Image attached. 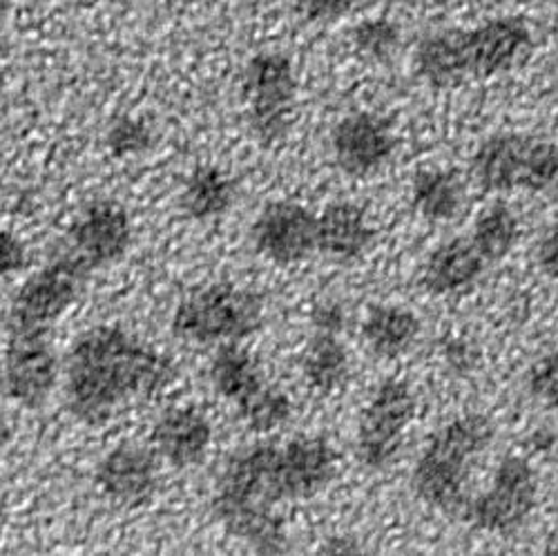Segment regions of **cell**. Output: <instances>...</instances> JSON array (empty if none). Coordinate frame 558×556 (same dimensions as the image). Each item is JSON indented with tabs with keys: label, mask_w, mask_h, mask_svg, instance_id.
I'll list each match as a JSON object with an SVG mask.
<instances>
[{
	"label": "cell",
	"mask_w": 558,
	"mask_h": 556,
	"mask_svg": "<svg viewBox=\"0 0 558 556\" xmlns=\"http://www.w3.org/2000/svg\"><path fill=\"white\" fill-rule=\"evenodd\" d=\"M338 474L329 440L298 436L287 445L255 443L238 449L221 468L213 512L217 521L259 554L289 552L277 505L313 498Z\"/></svg>",
	"instance_id": "1"
},
{
	"label": "cell",
	"mask_w": 558,
	"mask_h": 556,
	"mask_svg": "<svg viewBox=\"0 0 558 556\" xmlns=\"http://www.w3.org/2000/svg\"><path fill=\"white\" fill-rule=\"evenodd\" d=\"M177 376L170 358L121 327H92L68 355V402L78 421L99 425L128 400L150 396Z\"/></svg>",
	"instance_id": "2"
},
{
	"label": "cell",
	"mask_w": 558,
	"mask_h": 556,
	"mask_svg": "<svg viewBox=\"0 0 558 556\" xmlns=\"http://www.w3.org/2000/svg\"><path fill=\"white\" fill-rule=\"evenodd\" d=\"M534 52V34L521 16H496L476 27H447L415 45L413 65L434 89L494 78L517 70Z\"/></svg>",
	"instance_id": "3"
},
{
	"label": "cell",
	"mask_w": 558,
	"mask_h": 556,
	"mask_svg": "<svg viewBox=\"0 0 558 556\" xmlns=\"http://www.w3.org/2000/svg\"><path fill=\"white\" fill-rule=\"evenodd\" d=\"M494 425L483 413H468L438 430L417 458L411 487L415 496L449 517L468 515L464 481L472 462L492 445Z\"/></svg>",
	"instance_id": "4"
},
{
	"label": "cell",
	"mask_w": 558,
	"mask_h": 556,
	"mask_svg": "<svg viewBox=\"0 0 558 556\" xmlns=\"http://www.w3.org/2000/svg\"><path fill=\"white\" fill-rule=\"evenodd\" d=\"M472 172L485 193L558 191V144L543 136L498 132L478 146Z\"/></svg>",
	"instance_id": "5"
},
{
	"label": "cell",
	"mask_w": 558,
	"mask_h": 556,
	"mask_svg": "<svg viewBox=\"0 0 558 556\" xmlns=\"http://www.w3.org/2000/svg\"><path fill=\"white\" fill-rule=\"evenodd\" d=\"M264 300L232 285H210L183 295L172 315L174 336L199 342H240L264 327Z\"/></svg>",
	"instance_id": "6"
},
{
	"label": "cell",
	"mask_w": 558,
	"mask_h": 556,
	"mask_svg": "<svg viewBox=\"0 0 558 556\" xmlns=\"http://www.w3.org/2000/svg\"><path fill=\"white\" fill-rule=\"evenodd\" d=\"M248 125L264 146L282 142L293 125L298 76L293 61L277 50L251 57L242 74Z\"/></svg>",
	"instance_id": "7"
},
{
	"label": "cell",
	"mask_w": 558,
	"mask_h": 556,
	"mask_svg": "<svg viewBox=\"0 0 558 556\" xmlns=\"http://www.w3.org/2000/svg\"><path fill=\"white\" fill-rule=\"evenodd\" d=\"M89 270L78 255L70 253L29 277L8 311L10 338L48 336L54 322L78 300Z\"/></svg>",
	"instance_id": "8"
},
{
	"label": "cell",
	"mask_w": 558,
	"mask_h": 556,
	"mask_svg": "<svg viewBox=\"0 0 558 556\" xmlns=\"http://www.w3.org/2000/svg\"><path fill=\"white\" fill-rule=\"evenodd\" d=\"M538 496V476L525 458L507 456L485 494L468 505V519L485 532H509L525 523Z\"/></svg>",
	"instance_id": "9"
},
{
	"label": "cell",
	"mask_w": 558,
	"mask_h": 556,
	"mask_svg": "<svg viewBox=\"0 0 558 556\" xmlns=\"http://www.w3.org/2000/svg\"><path fill=\"white\" fill-rule=\"evenodd\" d=\"M415 409L417 402L407 383L391 378L378 387L357 430V458L368 470H383L396 456Z\"/></svg>",
	"instance_id": "10"
},
{
	"label": "cell",
	"mask_w": 558,
	"mask_h": 556,
	"mask_svg": "<svg viewBox=\"0 0 558 556\" xmlns=\"http://www.w3.org/2000/svg\"><path fill=\"white\" fill-rule=\"evenodd\" d=\"M251 240L272 264L304 262L317 251V217L295 202H270L257 215Z\"/></svg>",
	"instance_id": "11"
},
{
	"label": "cell",
	"mask_w": 558,
	"mask_h": 556,
	"mask_svg": "<svg viewBox=\"0 0 558 556\" xmlns=\"http://www.w3.org/2000/svg\"><path fill=\"white\" fill-rule=\"evenodd\" d=\"M398 138L391 121L374 112H353L331 130V153L349 177H366L380 170L396 153Z\"/></svg>",
	"instance_id": "12"
},
{
	"label": "cell",
	"mask_w": 558,
	"mask_h": 556,
	"mask_svg": "<svg viewBox=\"0 0 558 556\" xmlns=\"http://www.w3.org/2000/svg\"><path fill=\"white\" fill-rule=\"evenodd\" d=\"M59 376L57 353L48 336H14L0 371V389L3 394L27 407H40L50 398Z\"/></svg>",
	"instance_id": "13"
},
{
	"label": "cell",
	"mask_w": 558,
	"mask_h": 556,
	"mask_svg": "<svg viewBox=\"0 0 558 556\" xmlns=\"http://www.w3.org/2000/svg\"><path fill=\"white\" fill-rule=\"evenodd\" d=\"M72 253L92 270L119 262L132 242L128 210L114 200H97L81 210L70 228Z\"/></svg>",
	"instance_id": "14"
},
{
	"label": "cell",
	"mask_w": 558,
	"mask_h": 556,
	"mask_svg": "<svg viewBox=\"0 0 558 556\" xmlns=\"http://www.w3.org/2000/svg\"><path fill=\"white\" fill-rule=\"evenodd\" d=\"M97 483L106 496L123 505L148 500L159 485V466L150 449L125 443L110 449L97 468Z\"/></svg>",
	"instance_id": "15"
},
{
	"label": "cell",
	"mask_w": 558,
	"mask_h": 556,
	"mask_svg": "<svg viewBox=\"0 0 558 556\" xmlns=\"http://www.w3.org/2000/svg\"><path fill=\"white\" fill-rule=\"evenodd\" d=\"M213 440V427L195 407L166 409L155 427L153 443L172 468H193L204 460Z\"/></svg>",
	"instance_id": "16"
},
{
	"label": "cell",
	"mask_w": 558,
	"mask_h": 556,
	"mask_svg": "<svg viewBox=\"0 0 558 556\" xmlns=\"http://www.w3.org/2000/svg\"><path fill=\"white\" fill-rule=\"evenodd\" d=\"M376 230L364 210L351 202H336L317 217V251L336 262H353L374 244Z\"/></svg>",
	"instance_id": "17"
},
{
	"label": "cell",
	"mask_w": 558,
	"mask_h": 556,
	"mask_svg": "<svg viewBox=\"0 0 558 556\" xmlns=\"http://www.w3.org/2000/svg\"><path fill=\"white\" fill-rule=\"evenodd\" d=\"M487 266V259L481 255L472 238H456L440 244L429 255L423 285L434 295L456 293L472 287Z\"/></svg>",
	"instance_id": "18"
},
{
	"label": "cell",
	"mask_w": 558,
	"mask_h": 556,
	"mask_svg": "<svg viewBox=\"0 0 558 556\" xmlns=\"http://www.w3.org/2000/svg\"><path fill=\"white\" fill-rule=\"evenodd\" d=\"M235 195V181L221 168L199 166L185 179L179 197V208L193 221H210L221 217L232 206Z\"/></svg>",
	"instance_id": "19"
},
{
	"label": "cell",
	"mask_w": 558,
	"mask_h": 556,
	"mask_svg": "<svg viewBox=\"0 0 558 556\" xmlns=\"http://www.w3.org/2000/svg\"><path fill=\"white\" fill-rule=\"evenodd\" d=\"M413 208L429 221H451L464 208L460 177L442 168H421L413 174Z\"/></svg>",
	"instance_id": "20"
},
{
	"label": "cell",
	"mask_w": 558,
	"mask_h": 556,
	"mask_svg": "<svg viewBox=\"0 0 558 556\" xmlns=\"http://www.w3.org/2000/svg\"><path fill=\"white\" fill-rule=\"evenodd\" d=\"M210 380L219 396L235 407L255 394L266 380L255 355L238 342H223L210 362Z\"/></svg>",
	"instance_id": "21"
},
{
	"label": "cell",
	"mask_w": 558,
	"mask_h": 556,
	"mask_svg": "<svg viewBox=\"0 0 558 556\" xmlns=\"http://www.w3.org/2000/svg\"><path fill=\"white\" fill-rule=\"evenodd\" d=\"M417 334H421V319L407 309L389 304L371 306L362 324V336L366 345L383 358H396L404 353L415 342Z\"/></svg>",
	"instance_id": "22"
},
{
	"label": "cell",
	"mask_w": 558,
	"mask_h": 556,
	"mask_svg": "<svg viewBox=\"0 0 558 556\" xmlns=\"http://www.w3.org/2000/svg\"><path fill=\"white\" fill-rule=\"evenodd\" d=\"M302 371L306 383L313 389L322 394L336 391L349 376L347 347L338 340L336 334L315 331V336L306 345Z\"/></svg>",
	"instance_id": "23"
},
{
	"label": "cell",
	"mask_w": 558,
	"mask_h": 556,
	"mask_svg": "<svg viewBox=\"0 0 558 556\" xmlns=\"http://www.w3.org/2000/svg\"><path fill=\"white\" fill-rule=\"evenodd\" d=\"M519 235L521 226L517 215L502 204H496L478 217L474 233L470 238L481 251V255L487 259V264H496L514 249Z\"/></svg>",
	"instance_id": "24"
},
{
	"label": "cell",
	"mask_w": 558,
	"mask_h": 556,
	"mask_svg": "<svg viewBox=\"0 0 558 556\" xmlns=\"http://www.w3.org/2000/svg\"><path fill=\"white\" fill-rule=\"evenodd\" d=\"M238 413L248 425V430L257 434H268L287 425L293 413V404L284 391L264 383L255 394L238 404Z\"/></svg>",
	"instance_id": "25"
},
{
	"label": "cell",
	"mask_w": 558,
	"mask_h": 556,
	"mask_svg": "<svg viewBox=\"0 0 558 556\" xmlns=\"http://www.w3.org/2000/svg\"><path fill=\"white\" fill-rule=\"evenodd\" d=\"M400 25L391 19H366L353 27L351 40L353 48L360 57L374 61V63H387L393 59V55L400 48Z\"/></svg>",
	"instance_id": "26"
},
{
	"label": "cell",
	"mask_w": 558,
	"mask_h": 556,
	"mask_svg": "<svg viewBox=\"0 0 558 556\" xmlns=\"http://www.w3.org/2000/svg\"><path fill=\"white\" fill-rule=\"evenodd\" d=\"M155 130L144 117L121 114L106 130V148L117 159L138 157L153 148Z\"/></svg>",
	"instance_id": "27"
},
{
	"label": "cell",
	"mask_w": 558,
	"mask_h": 556,
	"mask_svg": "<svg viewBox=\"0 0 558 556\" xmlns=\"http://www.w3.org/2000/svg\"><path fill=\"white\" fill-rule=\"evenodd\" d=\"M527 389L547 409L558 413V351L538 358L527 371Z\"/></svg>",
	"instance_id": "28"
},
{
	"label": "cell",
	"mask_w": 558,
	"mask_h": 556,
	"mask_svg": "<svg viewBox=\"0 0 558 556\" xmlns=\"http://www.w3.org/2000/svg\"><path fill=\"white\" fill-rule=\"evenodd\" d=\"M355 0H295V10L304 23L329 25L344 19Z\"/></svg>",
	"instance_id": "29"
},
{
	"label": "cell",
	"mask_w": 558,
	"mask_h": 556,
	"mask_svg": "<svg viewBox=\"0 0 558 556\" xmlns=\"http://www.w3.org/2000/svg\"><path fill=\"white\" fill-rule=\"evenodd\" d=\"M311 324L322 334H340L347 324V311L338 300H322L311 311Z\"/></svg>",
	"instance_id": "30"
},
{
	"label": "cell",
	"mask_w": 558,
	"mask_h": 556,
	"mask_svg": "<svg viewBox=\"0 0 558 556\" xmlns=\"http://www.w3.org/2000/svg\"><path fill=\"white\" fill-rule=\"evenodd\" d=\"M27 264V253L23 242L8 233V230H0V280H5V277L21 273Z\"/></svg>",
	"instance_id": "31"
},
{
	"label": "cell",
	"mask_w": 558,
	"mask_h": 556,
	"mask_svg": "<svg viewBox=\"0 0 558 556\" xmlns=\"http://www.w3.org/2000/svg\"><path fill=\"white\" fill-rule=\"evenodd\" d=\"M536 262L549 280L558 282V223L549 226L538 240Z\"/></svg>",
	"instance_id": "32"
},
{
	"label": "cell",
	"mask_w": 558,
	"mask_h": 556,
	"mask_svg": "<svg viewBox=\"0 0 558 556\" xmlns=\"http://www.w3.org/2000/svg\"><path fill=\"white\" fill-rule=\"evenodd\" d=\"M319 552L322 554H362L364 549L351 536H333V539H329L327 543H324V547Z\"/></svg>",
	"instance_id": "33"
},
{
	"label": "cell",
	"mask_w": 558,
	"mask_h": 556,
	"mask_svg": "<svg viewBox=\"0 0 558 556\" xmlns=\"http://www.w3.org/2000/svg\"><path fill=\"white\" fill-rule=\"evenodd\" d=\"M447 353H449V362L456 364L458 368H470L474 364V358H472V351L468 349V345L453 342V345H449Z\"/></svg>",
	"instance_id": "34"
},
{
	"label": "cell",
	"mask_w": 558,
	"mask_h": 556,
	"mask_svg": "<svg viewBox=\"0 0 558 556\" xmlns=\"http://www.w3.org/2000/svg\"><path fill=\"white\" fill-rule=\"evenodd\" d=\"M12 440V425L5 419V413H0V451H3Z\"/></svg>",
	"instance_id": "35"
},
{
	"label": "cell",
	"mask_w": 558,
	"mask_h": 556,
	"mask_svg": "<svg viewBox=\"0 0 558 556\" xmlns=\"http://www.w3.org/2000/svg\"><path fill=\"white\" fill-rule=\"evenodd\" d=\"M545 554L549 556H558V525L551 530V534L545 541Z\"/></svg>",
	"instance_id": "36"
},
{
	"label": "cell",
	"mask_w": 558,
	"mask_h": 556,
	"mask_svg": "<svg viewBox=\"0 0 558 556\" xmlns=\"http://www.w3.org/2000/svg\"><path fill=\"white\" fill-rule=\"evenodd\" d=\"M432 5H436V8H445V5H449V3H453V0H429Z\"/></svg>",
	"instance_id": "37"
}]
</instances>
